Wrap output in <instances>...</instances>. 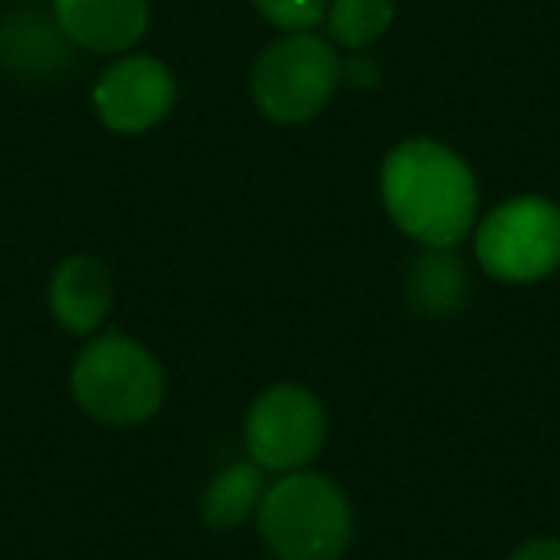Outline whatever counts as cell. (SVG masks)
Wrapping results in <instances>:
<instances>
[{
    "label": "cell",
    "mask_w": 560,
    "mask_h": 560,
    "mask_svg": "<svg viewBox=\"0 0 560 560\" xmlns=\"http://www.w3.org/2000/svg\"><path fill=\"white\" fill-rule=\"evenodd\" d=\"M381 194L390 220L430 249L459 246L479 210L469 164L433 138H410L387 154Z\"/></svg>",
    "instance_id": "cell-1"
},
{
    "label": "cell",
    "mask_w": 560,
    "mask_h": 560,
    "mask_svg": "<svg viewBox=\"0 0 560 560\" xmlns=\"http://www.w3.org/2000/svg\"><path fill=\"white\" fill-rule=\"evenodd\" d=\"M256 525L272 560H345L354 538L345 489L312 469L285 472L266 486Z\"/></svg>",
    "instance_id": "cell-2"
},
{
    "label": "cell",
    "mask_w": 560,
    "mask_h": 560,
    "mask_svg": "<svg viewBox=\"0 0 560 560\" xmlns=\"http://www.w3.org/2000/svg\"><path fill=\"white\" fill-rule=\"evenodd\" d=\"M72 400L85 417L105 427L148 423L164 404V371L135 338L105 331L92 338L69 374Z\"/></svg>",
    "instance_id": "cell-3"
},
{
    "label": "cell",
    "mask_w": 560,
    "mask_h": 560,
    "mask_svg": "<svg viewBox=\"0 0 560 560\" xmlns=\"http://www.w3.org/2000/svg\"><path fill=\"white\" fill-rule=\"evenodd\" d=\"M341 82L338 52L315 33H292L262 49L253 69V98L279 125L315 118Z\"/></svg>",
    "instance_id": "cell-4"
},
{
    "label": "cell",
    "mask_w": 560,
    "mask_h": 560,
    "mask_svg": "<svg viewBox=\"0 0 560 560\" xmlns=\"http://www.w3.org/2000/svg\"><path fill=\"white\" fill-rule=\"evenodd\" d=\"M476 259L499 282L548 279L560 269V207L545 197L499 203L476 230Z\"/></svg>",
    "instance_id": "cell-5"
},
{
    "label": "cell",
    "mask_w": 560,
    "mask_h": 560,
    "mask_svg": "<svg viewBox=\"0 0 560 560\" xmlns=\"http://www.w3.org/2000/svg\"><path fill=\"white\" fill-rule=\"evenodd\" d=\"M246 453L262 472H299L325 450L328 413L302 384L262 390L246 413Z\"/></svg>",
    "instance_id": "cell-6"
},
{
    "label": "cell",
    "mask_w": 560,
    "mask_h": 560,
    "mask_svg": "<svg viewBox=\"0 0 560 560\" xmlns=\"http://www.w3.org/2000/svg\"><path fill=\"white\" fill-rule=\"evenodd\" d=\"M92 102L112 131L138 135L167 118L177 102V82L161 59L125 56L98 75Z\"/></svg>",
    "instance_id": "cell-7"
},
{
    "label": "cell",
    "mask_w": 560,
    "mask_h": 560,
    "mask_svg": "<svg viewBox=\"0 0 560 560\" xmlns=\"http://www.w3.org/2000/svg\"><path fill=\"white\" fill-rule=\"evenodd\" d=\"M59 30L92 52H118L141 39L148 0H52Z\"/></svg>",
    "instance_id": "cell-8"
},
{
    "label": "cell",
    "mask_w": 560,
    "mask_h": 560,
    "mask_svg": "<svg viewBox=\"0 0 560 560\" xmlns=\"http://www.w3.org/2000/svg\"><path fill=\"white\" fill-rule=\"evenodd\" d=\"M112 308V279L95 256H69L49 279V312L69 335H92Z\"/></svg>",
    "instance_id": "cell-9"
},
{
    "label": "cell",
    "mask_w": 560,
    "mask_h": 560,
    "mask_svg": "<svg viewBox=\"0 0 560 560\" xmlns=\"http://www.w3.org/2000/svg\"><path fill=\"white\" fill-rule=\"evenodd\" d=\"M0 56L20 75H59L72 59V39L56 16L39 10H13L0 26Z\"/></svg>",
    "instance_id": "cell-10"
},
{
    "label": "cell",
    "mask_w": 560,
    "mask_h": 560,
    "mask_svg": "<svg viewBox=\"0 0 560 560\" xmlns=\"http://www.w3.org/2000/svg\"><path fill=\"white\" fill-rule=\"evenodd\" d=\"M262 495H266L262 469L253 459L249 463H230L203 489L200 518L213 532H233L259 512Z\"/></svg>",
    "instance_id": "cell-11"
},
{
    "label": "cell",
    "mask_w": 560,
    "mask_h": 560,
    "mask_svg": "<svg viewBox=\"0 0 560 560\" xmlns=\"http://www.w3.org/2000/svg\"><path fill=\"white\" fill-rule=\"evenodd\" d=\"M466 292H469L466 269L446 249H430L423 259H417L410 272V299L423 315L430 318L456 315L466 302Z\"/></svg>",
    "instance_id": "cell-12"
},
{
    "label": "cell",
    "mask_w": 560,
    "mask_h": 560,
    "mask_svg": "<svg viewBox=\"0 0 560 560\" xmlns=\"http://www.w3.org/2000/svg\"><path fill=\"white\" fill-rule=\"evenodd\" d=\"M397 13V0H331L328 30L348 49H364L377 43Z\"/></svg>",
    "instance_id": "cell-13"
},
{
    "label": "cell",
    "mask_w": 560,
    "mask_h": 560,
    "mask_svg": "<svg viewBox=\"0 0 560 560\" xmlns=\"http://www.w3.org/2000/svg\"><path fill=\"white\" fill-rule=\"evenodd\" d=\"M253 3L269 23L289 33H305L328 13V0H253Z\"/></svg>",
    "instance_id": "cell-14"
},
{
    "label": "cell",
    "mask_w": 560,
    "mask_h": 560,
    "mask_svg": "<svg viewBox=\"0 0 560 560\" xmlns=\"http://www.w3.org/2000/svg\"><path fill=\"white\" fill-rule=\"evenodd\" d=\"M341 79H348L351 85H374L381 79V66L374 56L368 52H351L345 62H341Z\"/></svg>",
    "instance_id": "cell-15"
},
{
    "label": "cell",
    "mask_w": 560,
    "mask_h": 560,
    "mask_svg": "<svg viewBox=\"0 0 560 560\" xmlns=\"http://www.w3.org/2000/svg\"><path fill=\"white\" fill-rule=\"evenodd\" d=\"M509 560H560V538L545 535V538H528L525 545H518Z\"/></svg>",
    "instance_id": "cell-16"
}]
</instances>
